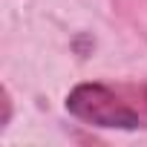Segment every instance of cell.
<instances>
[{
    "label": "cell",
    "mask_w": 147,
    "mask_h": 147,
    "mask_svg": "<svg viewBox=\"0 0 147 147\" xmlns=\"http://www.w3.org/2000/svg\"><path fill=\"white\" fill-rule=\"evenodd\" d=\"M66 110L107 130H138L147 127V84H78L66 95Z\"/></svg>",
    "instance_id": "cell-1"
}]
</instances>
